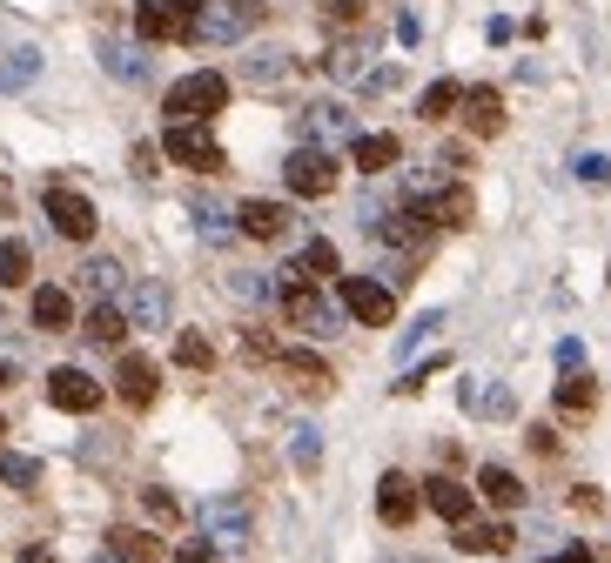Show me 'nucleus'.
Listing matches in <instances>:
<instances>
[{"label":"nucleus","mask_w":611,"mask_h":563,"mask_svg":"<svg viewBox=\"0 0 611 563\" xmlns=\"http://www.w3.org/2000/svg\"><path fill=\"white\" fill-rule=\"evenodd\" d=\"M228 108V74L202 67V74H182L175 88L162 95V114H169V128H209V121Z\"/></svg>","instance_id":"f257e3e1"},{"label":"nucleus","mask_w":611,"mask_h":563,"mask_svg":"<svg viewBox=\"0 0 611 563\" xmlns=\"http://www.w3.org/2000/svg\"><path fill=\"white\" fill-rule=\"evenodd\" d=\"M336 296L363 329H390L397 322V296H390V282H376V275H336Z\"/></svg>","instance_id":"f03ea898"},{"label":"nucleus","mask_w":611,"mask_h":563,"mask_svg":"<svg viewBox=\"0 0 611 563\" xmlns=\"http://www.w3.org/2000/svg\"><path fill=\"white\" fill-rule=\"evenodd\" d=\"M262 27V0H209L202 21H196V40H215V48H228V40H242Z\"/></svg>","instance_id":"7ed1b4c3"},{"label":"nucleus","mask_w":611,"mask_h":563,"mask_svg":"<svg viewBox=\"0 0 611 563\" xmlns=\"http://www.w3.org/2000/svg\"><path fill=\"white\" fill-rule=\"evenodd\" d=\"M283 182H289V195H302V201H323V195H336L342 168H336L329 148H296L289 168H283Z\"/></svg>","instance_id":"20e7f679"},{"label":"nucleus","mask_w":611,"mask_h":563,"mask_svg":"<svg viewBox=\"0 0 611 563\" xmlns=\"http://www.w3.org/2000/svg\"><path fill=\"white\" fill-rule=\"evenodd\" d=\"M276 296H283V315L296 322V329H310V336H336V309L316 296V282L283 275V282H276Z\"/></svg>","instance_id":"39448f33"},{"label":"nucleus","mask_w":611,"mask_h":563,"mask_svg":"<svg viewBox=\"0 0 611 563\" xmlns=\"http://www.w3.org/2000/svg\"><path fill=\"white\" fill-rule=\"evenodd\" d=\"M162 154L175 161V168L222 175V141H215V128H162Z\"/></svg>","instance_id":"423d86ee"},{"label":"nucleus","mask_w":611,"mask_h":563,"mask_svg":"<svg viewBox=\"0 0 611 563\" xmlns=\"http://www.w3.org/2000/svg\"><path fill=\"white\" fill-rule=\"evenodd\" d=\"M101 396H108V389H101L88 370H74V362H61V370L48 376V402H54V410H67V416H95Z\"/></svg>","instance_id":"0eeeda50"},{"label":"nucleus","mask_w":611,"mask_h":563,"mask_svg":"<svg viewBox=\"0 0 611 563\" xmlns=\"http://www.w3.org/2000/svg\"><path fill=\"white\" fill-rule=\"evenodd\" d=\"M169 309H175V296H169V282H162V275H141L135 289L122 296L128 329H169Z\"/></svg>","instance_id":"6e6552de"},{"label":"nucleus","mask_w":611,"mask_h":563,"mask_svg":"<svg viewBox=\"0 0 611 563\" xmlns=\"http://www.w3.org/2000/svg\"><path fill=\"white\" fill-rule=\"evenodd\" d=\"M48 222H54V235H67V241H88L101 215H95V201H88V195H74V188L54 182V188H48Z\"/></svg>","instance_id":"1a4fd4ad"},{"label":"nucleus","mask_w":611,"mask_h":563,"mask_svg":"<svg viewBox=\"0 0 611 563\" xmlns=\"http://www.w3.org/2000/svg\"><path fill=\"white\" fill-rule=\"evenodd\" d=\"M416 510H424V490H416L403 470H384V476H376V516H384L390 530H403Z\"/></svg>","instance_id":"9d476101"},{"label":"nucleus","mask_w":611,"mask_h":563,"mask_svg":"<svg viewBox=\"0 0 611 563\" xmlns=\"http://www.w3.org/2000/svg\"><path fill=\"white\" fill-rule=\"evenodd\" d=\"M135 34L148 48H155V40H196V21L182 8H169V0H135Z\"/></svg>","instance_id":"9b49d317"},{"label":"nucleus","mask_w":611,"mask_h":563,"mask_svg":"<svg viewBox=\"0 0 611 563\" xmlns=\"http://www.w3.org/2000/svg\"><path fill=\"white\" fill-rule=\"evenodd\" d=\"M202 523H209V543H215V550H242V543H249V503H242V497H215V503L202 510Z\"/></svg>","instance_id":"f8f14e48"},{"label":"nucleus","mask_w":611,"mask_h":563,"mask_svg":"<svg viewBox=\"0 0 611 563\" xmlns=\"http://www.w3.org/2000/svg\"><path fill=\"white\" fill-rule=\"evenodd\" d=\"M431 201H410V209H397L390 222H376V235L390 241V249H431Z\"/></svg>","instance_id":"ddd939ff"},{"label":"nucleus","mask_w":611,"mask_h":563,"mask_svg":"<svg viewBox=\"0 0 611 563\" xmlns=\"http://www.w3.org/2000/svg\"><path fill=\"white\" fill-rule=\"evenodd\" d=\"M155 389H162V383H155V362H148L141 349H128L122 370H114V396H122L128 410H148V402H155Z\"/></svg>","instance_id":"4468645a"},{"label":"nucleus","mask_w":611,"mask_h":563,"mask_svg":"<svg viewBox=\"0 0 611 563\" xmlns=\"http://www.w3.org/2000/svg\"><path fill=\"white\" fill-rule=\"evenodd\" d=\"M416 490H424V503H431V510L450 523V530H464V523H471V510H477V497H471L457 476H431V483H416Z\"/></svg>","instance_id":"2eb2a0df"},{"label":"nucleus","mask_w":611,"mask_h":563,"mask_svg":"<svg viewBox=\"0 0 611 563\" xmlns=\"http://www.w3.org/2000/svg\"><path fill=\"white\" fill-rule=\"evenodd\" d=\"M336 135L357 141V114H350V108H336V101L302 108V148H323V141H336Z\"/></svg>","instance_id":"dca6fc26"},{"label":"nucleus","mask_w":611,"mask_h":563,"mask_svg":"<svg viewBox=\"0 0 611 563\" xmlns=\"http://www.w3.org/2000/svg\"><path fill=\"white\" fill-rule=\"evenodd\" d=\"M236 228H242L249 241H283V235L296 228V215L283 209V201H242V209H236Z\"/></svg>","instance_id":"f3484780"},{"label":"nucleus","mask_w":611,"mask_h":563,"mask_svg":"<svg viewBox=\"0 0 611 563\" xmlns=\"http://www.w3.org/2000/svg\"><path fill=\"white\" fill-rule=\"evenodd\" d=\"M464 121H471L477 141L504 135V95H498V88H464Z\"/></svg>","instance_id":"a211bd4d"},{"label":"nucleus","mask_w":611,"mask_h":563,"mask_svg":"<svg viewBox=\"0 0 611 563\" xmlns=\"http://www.w3.org/2000/svg\"><path fill=\"white\" fill-rule=\"evenodd\" d=\"M350 161H357L363 175H390L397 161H403V141L397 135H357L350 141Z\"/></svg>","instance_id":"6ab92c4d"},{"label":"nucleus","mask_w":611,"mask_h":563,"mask_svg":"<svg viewBox=\"0 0 611 563\" xmlns=\"http://www.w3.org/2000/svg\"><path fill=\"white\" fill-rule=\"evenodd\" d=\"M283 275H296V282H329V275H342V255H336V241H302V255L283 268Z\"/></svg>","instance_id":"aec40b11"},{"label":"nucleus","mask_w":611,"mask_h":563,"mask_svg":"<svg viewBox=\"0 0 611 563\" xmlns=\"http://www.w3.org/2000/svg\"><path fill=\"white\" fill-rule=\"evenodd\" d=\"M82 336H88L95 349H122V342H128V315H122V302H95L88 322H82Z\"/></svg>","instance_id":"412c9836"},{"label":"nucleus","mask_w":611,"mask_h":563,"mask_svg":"<svg viewBox=\"0 0 611 563\" xmlns=\"http://www.w3.org/2000/svg\"><path fill=\"white\" fill-rule=\"evenodd\" d=\"M518 537H511V523H464V530H457V550L464 556H504Z\"/></svg>","instance_id":"4be33fe9"},{"label":"nucleus","mask_w":611,"mask_h":563,"mask_svg":"<svg viewBox=\"0 0 611 563\" xmlns=\"http://www.w3.org/2000/svg\"><path fill=\"white\" fill-rule=\"evenodd\" d=\"M34 329H48V336H61V329H74V296L67 289H34Z\"/></svg>","instance_id":"5701e85b"},{"label":"nucleus","mask_w":611,"mask_h":563,"mask_svg":"<svg viewBox=\"0 0 611 563\" xmlns=\"http://www.w3.org/2000/svg\"><path fill=\"white\" fill-rule=\"evenodd\" d=\"M598 410V383L585 376V370H571L564 383H558V416H571V423H585Z\"/></svg>","instance_id":"b1692460"},{"label":"nucleus","mask_w":611,"mask_h":563,"mask_svg":"<svg viewBox=\"0 0 611 563\" xmlns=\"http://www.w3.org/2000/svg\"><path fill=\"white\" fill-rule=\"evenodd\" d=\"M477 490H484L490 510H518V503H524V483H518L504 463H484V470H477Z\"/></svg>","instance_id":"393cba45"},{"label":"nucleus","mask_w":611,"mask_h":563,"mask_svg":"<svg viewBox=\"0 0 611 563\" xmlns=\"http://www.w3.org/2000/svg\"><path fill=\"white\" fill-rule=\"evenodd\" d=\"M471 215H477V195L457 182V188H444L437 201H431V222L437 228H471Z\"/></svg>","instance_id":"a878e982"},{"label":"nucleus","mask_w":611,"mask_h":563,"mask_svg":"<svg viewBox=\"0 0 611 563\" xmlns=\"http://www.w3.org/2000/svg\"><path fill=\"white\" fill-rule=\"evenodd\" d=\"M276 362H283V376H296L302 389H329V383H336V376H329V362H323L316 349H283Z\"/></svg>","instance_id":"bb28decb"},{"label":"nucleus","mask_w":611,"mask_h":563,"mask_svg":"<svg viewBox=\"0 0 611 563\" xmlns=\"http://www.w3.org/2000/svg\"><path fill=\"white\" fill-rule=\"evenodd\" d=\"M34 80H41V48H14V54H0V95L34 88Z\"/></svg>","instance_id":"cd10ccee"},{"label":"nucleus","mask_w":611,"mask_h":563,"mask_svg":"<svg viewBox=\"0 0 611 563\" xmlns=\"http://www.w3.org/2000/svg\"><path fill=\"white\" fill-rule=\"evenodd\" d=\"M457 108H464V88H457V80H431L424 101H416V114H424V121H450Z\"/></svg>","instance_id":"c85d7f7f"},{"label":"nucleus","mask_w":611,"mask_h":563,"mask_svg":"<svg viewBox=\"0 0 611 563\" xmlns=\"http://www.w3.org/2000/svg\"><path fill=\"white\" fill-rule=\"evenodd\" d=\"M108 550L122 556V563H162V543L148 537V530H114V537H108Z\"/></svg>","instance_id":"c756f323"},{"label":"nucleus","mask_w":611,"mask_h":563,"mask_svg":"<svg viewBox=\"0 0 611 563\" xmlns=\"http://www.w3.org/2000/svg\"><path fill=\"white\" fill-rule=\"evenodd\" d=\"M175 362L202 376V370H215V342H209L202 329H182V336H175Z\"/></svg>","instance_id":"7c9ffc66"},{"label":"nucleus","mask_w":611,"mask_h":563,"mask_svg":"<svg viewBox=\"0 0 611 563\" xmlns=\"http://www.w3.org/2000/svg\"><path fill=\"white\" fill-rule=\"evenodd\" d=\"M34 275V249L27 241H0V289H21Z\"/></svg>","instance_id":"2f4dec72"},{"label":"nucleus","mask_w":611,"mask_h":563,"mask_svg":"<svg viewBox=\"0 0 611 563\" xmlns=\"http://www.w3.org/2000/svg\"><path fill=\"white\" fill-rule=\"evenodd\" d=\"M283 74H289V54L283 48H255L242 61V80H255V88H270V80H283Z\"/></svg>","instance_id":"473e14b6"},{"label":"nucleus","mask_w":611,"mask_h":563,"mask_svg":"<svg viewBox=\"0 0 611 563\" xmlns=\"http://www.w3.org/2000/svg\"><path fill=\"white\" fill-rule=\"evenodd\" d=\"M289 456H296V470H302V476H316V470H323V442H316V429H310V423H296V429H289Z\"/></svg>","instance_id":"72a5a7b5"},{"label":"nucleus","mask_w":611,"mask_h":563,"mask_svg":"<svg viewBox=\"0 0 611 563\" xmlns=\"http://www.w3.org/2000/svg\"><path fill=\"white\" fill-rule=\"evenodd\" d=\"M82 289H88V296H114V289H122V262H108V255H95V262L82 268Z\"/></svg>","instance_id":"f704fd0d"},{"label":"nucleus","mask_w":611,"mask_h":563,"mask_svg":"<svg viewBox=\"0 0 611 563\" xmlns=\"http://www.w3.org/2000/svg\"><path fill=\"white\" fill-rule=\"evenodd\" d=\"M363 61H370V48H363V40H342V48H336L323 67H329L336 80H363Z\"/></svg>","instance_id":"c9c22d12"},{"label":"nucleus","mask_w":611,"mask_h":563,"mask_svg":"<svg viewBox=\"0 0 611 563\" xmlns=\"http://www.w3.org/2000/svg\"><path fill=\"white\" fill-rule=\"evenodd\" d=\"M101 61H108V74H114V80H141V48H114V40H108Z\"/></svg>","instance_id":"e433bc0d"},{"label":"nucleus","mask_w":611,"mask_h":563,"mask_svg":"<svg viewBox=\"0 0 611 563\" xmlns=\"http://www.w3.org/2000/svg\"><path fill=\"white\" fill-rule=\"evenodd\" d=\"M0 483H14V490H34V483H41V463H34V456H0Z\"/></svg>","instance_id":"4c0bfd02"},{"label":"nucleus","mask_w":611,"mask_h":563,"mask_svg":"<svg viewBox=\"0 0 611 563\" xmlns=\"http://www.w3.org/2000/svg\"><path fill=\"white\" fill-rule=\"evenodd\" d=\"M571 168H578V182H585V188H611V154H578Z\"/></svg>","instance_id":"58836bf2"},{"label":"nucleus","mask_w":611,"mask_h":563,"mask_svg":"<svg viewBox=\"0 0 611 563\" xmlns=\"http://www.w3.org/2000/svg\"><path fill=\"white\" fill-rule=\"evenodd\" d=\"M323 21H329V27H363V0H329Z\"/></svg>","instance_id":"ea45409f"},{"label":"nucleus","mask_w":611,"mask_h":563,"mask_svg":"<svg viewBox=\"0 0 611 563\" xmlns=\"http://www.w3.org/2000/svg\"><path fill=\"white\" fill-rule=\"evenodd\" d=\"M141 510H148V516H155V523H175V516H182L169 490H141Z\"/></svg>","instance_id":"a19ab883"},{"label":"nucleus","mask_w":611,"mask_h":563,"mask_svg":"<svg viewBox=\"0 0 611 563\" xmlns=\"http://www.w3.org/2000/svg\"><path fill=\"white\" fill-rule=\"evenodd\" d=\"M175 563H222V550H215V543H182Z\"/></svg>","instance_id":"79ce46f5"},{"label":"nucleus","mask_w":611,"mask_h":563,"mask_svg":"<svg viewBox=\"0 0 611 563\" xmlns=\"http://www.w3.org/2000/svg\"><path fill=\"white\" fill-rule=\"evenodd\" d=\"M236 296L255 302V296H270V282H262V275H236Z\"/></svg>","instance_id":"37998d69"},{"label":"nucleus","mask_w":611,"mask_h":563,"mask_svg":"<svg viewBox=\"0 0 611 563\" xmlns=\"http://www.w3.org/2000/svg\"><path fill=\"white\" fill-rule=\"evenodd\" d=\"M551 563H598V556H591V550H585V543H564V550H558V556H551Z\"/></svg>","instance_id":"c03bdc74"},{"label":"nucleus","mask_w":611,"mask_h":563,"mask_svg":"<svg viewBox=\"0 0 611 563\" xmlns=\"http://www.w3.org/2000/svg\"><path fill=\"white\" fill-rule=\"evenodd\" d=\"M21 563H54V550L48 543H21Z\"/></svg>","instance_id":"a18cd8bd"},{"label":"nucleus","mask_w":611,"mask_h":563,"mask_svg":"<svg viewBox=\"0 0 611 563\" xmlns=\"http://www.w3.org/2000/svg\"><path fill=\"white\" fill-rule=\"evenodd\" d=\"M21 383V370H14V362H0V389H14Z\"/></svg>","instance_id":"49530a36"},{"label":"nucleus","mask_w":611,"mask_h":563,"mask_svg":"<svg viewBox=\"0 0 611 563\" xmlns=\"http://www.w3.org/2000/svg\"><path fill=\"white\" fill-rule=\"evenodd\" d=\"M8 329H14V322H8V309H0V336H8Z\"/></svg>","instance_id":"de8ad7c7"},{"label":"nucleus","mask_w":611,"mask_h":563,"mask_svg":"<svg viewBox=\"0 0 611 563\" xmlns=\"http://www.w3.org/2000/svg\"><path fill=\"white\" fill-rule=\"evenodd\" d=\"M95 563H122V556H114V550H108V556H95Z\"/></svg>","instance_id":"09e8293b"},{"label":"nucleus","mask_w":611,"mask_h":563,"mask_svg":"<svg viewBox=\"0 0 611 563\" xmlns=\"http://www.w3.org/2000/svg\"><path fill=\"white\" fill-rule=\"evenodd\" d=\"M0 436H8V423H0Z\"/></svg>","instance_id":"8fccbe9b"}]
</instances>
